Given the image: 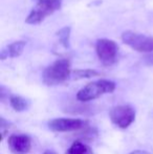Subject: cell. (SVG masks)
Listing matches in <instances>:
<instances>
[{"mask_svg":"<svg viewBox=\"0 0 153 154\" xmlns=\"http://www.w3.org/2000/svg\"><path fill=\"white\" fill-rule=\"evenodd\" d=\"M118 45L115 41L109 39H99L96 44V51L99 60L105 66H110L116 61Z\"/></svg>","mask_w":153,"mask_h":154,"instance_id":"obj_5","label":"cell"},{"mask_svg":"<svg viewBox=\"0 0 153 154\" xmlns=\"http://www.w3.org/2000/svg\"><path fill=\"white\" fill-rule=\"evenodd\" d=\"M86 126V122L80 119L60 118L54 119L48 122V128L54 132H70L78 131Z\"/></svg>","mask_w":153,"mask_h":154,"instance_id":"obj_7","label":"cell"},{"mask_svg":"<svg viewBox=\"0 0 153 154\" xmlns=\"http://www.w3.org/2000/svg\"><path fill=\"white\" fill-rule=\"evenodd\" d=\"M122 40L126 45L139 53H152L153 38L139 32L126 31L122 34Z\"/></svg>","mask_w":153,"mask_h":154,"instance_id":"obj_4","label":"cell"},{"mask_svg":"<svg viewBox=\"0 0 153 154\" xmlns=\"http://www.w3.org/2000/svg\"><path fill=\"white\" fill-rule=\"evenodd\" d=\"M72 73L70 61L68 59H58L44 69L42 75L43 83L47 86H55L67 81Z\"/></svg>","mask_w":153,"mask_h":154,"instance_id":"obj_1","label":"cell"},{"mask_svg":"<svg viewBox=\"0 0 153 154\" xmlns=\"http://www.w3.org/2000/svg\"><path fill=\"white\" fill-rule=\"evenodd\" d=\"M8 145L14 154H27L32 149V140L25 134H12L8 140Z\"/></svg>","mask_w":153,"mask_h":154,"instance_id":"obj_8","label":"cell"},{"mask_svg":"<svg viewBox=\"0 0 153 154\" xmlns=\"http://www.w3.org/2000/svg\"><path fill=\"white\" fill-rule=\"evenodd\" d=\"M129 154H149V153L146 152V151H143V150H135V151H132V152H130Z\"/></svg>","mask_w":153,"mask_h":154,"instance_id":"obj_15","label":"cell"},{"mask_svg":"<svg viewBox=\"0 0 153 154\" xmlns=\"http://www.w3.org/2000/svg\"><path fill=\"white\" fill-rule=\"evenodd\" d=\"M43 154H57V153L54 152V151H51V150H47V151H45Z\"/></svg>","mask_w":153,"mask_h":154,"instance_id":"obj_16","label":"cell"},{"mask_svg":"<svg viewBox=\"0 0 153 154\" xmlns=\"http://www.w3.org/2000/svg\"><path fill=\"white\" fill-rule=\"evenodd\" d=\"M66 154H93V152L87 145L81 142H75L69 147Z\"/></svg>","mask_w":153,"mask_h":154,"instance_id":"obj_11","label":"cell"},{"mask_svg":"<svg viewBox=\"0 0 153 154\" xmlns=\"http://www.w3.org/2000/svg\"><path fill=\"white\" fill-rule=\"evenodd\" d=\"M57 36L59 37L60 42L63 44L64 47L69 46V36H70V27L69 26H65V27H63V29H61L57 32Z\"/></svg>","mask_w":153,"mask_h":154,"instance_id":"obj_13","label":"cell"},{"mask_svg":"<svg viewBox=\"0 0 153 154\" xmlns=\"http://www.w3.org/2000/svg\"><path fill=\"white\" fill-rule=\"evenodd\" d=\"M0 126H1V137L4 138L6 131H8V127H10V124H8V122H6L3 118H1L0 119Z\"/></svg>","mask_w":153,"mask_h":154,"instance_id":"obj_14","label":"cell"},{"mask_svg":"<svg viewBox=\"0 0 153 154\" xmlns=\"http://www.w3.org/2000/svg\"><path fill=\"white\" fill-rule=\"evenodd\" d=\"M109 118L113 125L121 129H126L135 120V111L129 105H118L113 107L109 112Z\"/></svg>","mask_w":153,"mask_h":154,"instance_id":"obj_6","label":"cell"},{"mask_svg":"<svg viewBox=\"0 0 153 154\" xmlns=\"http://www.w3.org/2000/svg\"><path fill=\"white\" fill-rule=\"evenodd\" d=\"M62 6V0H39L37 5L32 10L25 22L27 24H39L47 16L54 14Z\"/></svg>","mask_w":153,"mask_h":154,"instance_id":"obj_3","label":"cell"},{"mask_svg":"<svg viewBox=\"0 0 153 154\" xmlns=\"http://www.w3.org/2000/svg\"><path fill=\"white\" fill-rule=\"evenodd\" d=\"M115 89V83L109 80H99L85 85L77 93V99L80 102H89L100 97L105 93H111Z\"/></svg>","mask_w":153,"mask_h":154,"instance_id":"obj_2","label":"cell"},{"mask_svg":"<svg viewBox=\"0 0 153 154\" xmlns=\"http://www.w3.org/2000/svg\"><path fill=\"white\" fill-rule=\"evenodd\" d=\"M10 104L12 108L17 112H22L29 107V102L24 97L20 95H11L10 97Z\"/></svg>","mask_w":153,"mask_h":154,"instance_id":"obj_10","label":"cell"},{"mask_svg":"<svg viewBox=\"0 0 153 154\" xmlns=\"http://www.w3.org/2000/svg\"><path fill=\"white\" fill-rule=\"evenodd\" d=\"M38 1H39V0H38Z\"/></svg>","mask_w":153,"mask_h":154,"instance_id":"obj_17","label":"cell"},{"mask_svg":"<svg viewBox=\"0 0 153 154\" xmlns=\"http://www.w3.org/2000/svg\"><path fill=\"white\" fill-rule=\"evenodd\" d=\"M26 43L24 41H16V42L11 43L10 45L6 46L5 49L1 51V60H4L6 58H17L22 54L23 49L25 47Z\"/></svg>","mask_w":153,"mask_h":154,"instance_id":"obj_9","label":"cell"},{"mask_svg":"<svg viewBox=\"0 0 153 154\" xmlns=\"http://www.w3.org/2000/svg\"><path fill=\"white\" fill-rule=\"evenodd\" d=\"M74 77L75 79L79 80V79H89V78H93V77H98L100 73L96 70L93 69H77L74 72Z\"/></svg>","mask_w":153,"mask_h":154,"instance_id":"obj_12","label":"cell"}]
</instances>
